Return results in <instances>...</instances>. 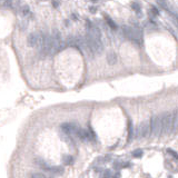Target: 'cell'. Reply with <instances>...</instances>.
<instances>
[{
    "mask_svg": "<svg viewBox=\"0 0 178 178\" xmlns=\"http://www.w3.org/2000/svg\"><path fill=\"white\" fill-rule=\"evenodd\" d=\"M122 31L124 35L127 37L129 40H131L136 44H141V30L138 26H134V27H129V26H124L122 27Z\"/></svg>",
    "mask_w": 178,
    "mask_h": 178,
    "instance_id": "cell-1",
    "label": "cell"
},
{
    "mask_svg": "<svg viewBox=\"0 0 178 178\" xmlns=\"http://www.w3.org/2000/svg\"><path fill=\"white\" fill-rule=\"evenodd\" d=\"M161 134L169 135L172 131V112H164L161 115Z\"/></svg>",
    "mask_w": 178,
    "mask_h": 178,
    "instance_id": "cell-2",
    "label": "cell"
},
{
    "mask_svg": "<svg viewBox=\"0 0 178 178\" xmlns=\"http://www.w3.org/2000/svg\"><path fill=\"white\" fill-rule=\"evenodd\" d=\"M51 39H52V51H51V55H56L60 51L64 46H65V42L62 41V38H61V35L58 30H54L52 33H51Z\"/></svg>",
    "mask_w": 178,
    "mask_h": 178,
    "instance_id": "cell-3",
    "label": "cell"
},
{
    "mask_svg": "<svg viewBox=\"0 0 178 178\" xmlns=\"http://www.w3.org/2000/svg\"><path fill=\"white\" fill-rule=\"evenodd\" d=\"M150 134L154 137H158L161 135V117L160 115H155L151 117L149 122Z\"/></svg>",
    "mask_w": 178,
    "mask_h": 178,
    "instance_id": "cell-4",
    "label": "cell"
},
{
    "mask_svg": "<svg viewBox=\"0 0 178 178\" xmlns=\"http://www.w3.org/2000/svg\"><path fill=\"white\" fill-rule=\"evenodd\" d=\"M61 133L65 134V135H68L70 137H76L78 130L80 129L79 125L77 124H73V122H65L61 125Z\"/></svg>",
    "mask_w": 178,
    "mask_h": 178,
    "instance_id": "cell-5",
    "label": "cell"
},
{
    "mask_svg": "<svg viewBox=\"0 0 178 178\" xmlns=\"http://www.w3.org/2000/svg\"><path fill=\"white\" fill-rule=\"evenodd\" d=\"M149 134H150V128H149V122L148 121H143L138 127H137V131H136L137 138H146V137H148Z\"/></svg>",
    "mask_w": 178,
    "mask_h": 178,
    "instance_id": "cell-6",
    "label": "cell"
},
{
    "mask_svg": "<svg viewBox=\"0 0 178 178\" xmlns=\"http://www.w3.org/2000/svg\"><path fill=\"white\" fill-rule=\"evenodd\" d=\"M40 38H41V33L33 32L30 33L28 36V46L29 47H38L39 42H40Z\"/></svg>",
    "mask_w": 178,
    "mask_h": 178,
    "instance_id": "cell-7",
    "label": "cell"
},
{
    "mask_svg": "<svg viewBox=\"0 0 178 178\" xmlns=\"http://www.w3.org/2000/svg\"><path fill=\"white\" fill-rule=\"evenodd\" d=\"M172 134L178 133V108L172 112Z\"/></svg>",
    "mask_w": 178,
    "mask_h": 178,
    "instance_id": "cell-8",
    "label": "cell"
},
{
    "mask_svg": "<svg viewBox=\"0 0 178 178\" xmlns=\"http://www.w3.org/2000/svg\"><path fill=\"white\" fill-rule=\"evenodd\" d=\"M107 62L109 65H115L117 62V55L114 51H109L107 54Z\"/></svg>",
    "mask_w": 178,
    "mask_h": 178,
    "instance_id": "cell-9",
    "label": "cell"
},
{
    "mask_svg": "<svg viewBox=\"0 0 178 178\" xmlns=\"http://www.w3.org/2000/svg\"><path fill=\"white\" fill-rule=\"evenodd\" d=\"M49 172L51 174H56V175H60L64 172V167L61 166H55V167H51L50 166L49 168Z\"/></svg>",
    "mask_w": 178,
    "mask_h": 178,
    "instance_id": "cell-10",
    "label": "cell"
},
{
    "mask_svg": "<svg viewBox=\"0 0 178 178\" xmlns=\"http://www.w3.org/2000/svg\"><path fill=\"white\" fill-rule=\"evenodd\" d=\"M36 164L38 165L40 168H42V169H46V170H49L50 166L46 162V161L44 160V159H40V158H38L37 160H36Z\"/></svg>",
    "mask_w": 178,
    "mask_h": 178,
    "instance_id": "cell-11",
    "label": "cell"
},
{
    "mask_svg": "<svg viewBox=\"0 0 178 178\" xmlns=\"http://www.w3.org/2000/svg\"><path fill=\"white\" fill-rule=\"evenodd\" d=\"M105 20L106 22L108 23V26L111 28V29H114V30H116L117 29V25H116V22L114 21L112 19H111L110 17L108 16V15H105Z\"/></svg>",
    "mask_w": 178,
    "mask_h": 178,
    "instance_id": "cell-12",
    "label": "cell"
},
{
    "mask_svg": "<svg viewBox=\"0 0 178 178\" xmlns=\"http://www.w3.org/2000/svg\"><path fill=\"white\" fill-rule=\"evenodd\" d=\"M62 160H64V162H65L66 165H71L72 162H73V158H72V156L70 155H65L62 157Z\"/></svg>",
    "mask_w": 178,
    "mask_h": 178,
    "instance_id": "cell-13",
    "label": "cell"
},
{
    "mask_svg": "<svg viewBox=\"0 0 178 178\" xmlns=\"http://www.w3.org/2000/svg\"><path fill=\"white\" fill-rule=\"evenodd\" d=\"M21 13H22V16H25V17L30 16V9H29V7H28V6H23V7H22Z\"/></svg>",
    "mask_w": 178,
    "mask_h": 178,
    "instance_id": "cell-14",
    "label": "cell"
},
{
    "mask_svg": "<svg viewBox=\"0 0 178 178\" xmlns=\"http://www.w3.org/2000/svg\"><path fill=\"white\" fill-rule=\"evenodd\" d=\"M128 133H129V136H128V140H130V139L133 138V135H134L133 124H131V121H129V124H128Z\"/></svg>",
    "mask_w": 178,
    "mask_h": 178,
    "instance_id": "cell-15",
    "label": "cell"
},
{
    "mask_svg": "<svg viewBox=\"0 0 178 178\" xmlns=\"http://www.w3.org/2000/svg\"><path fill=\"white\" fill-rule=\"evenodd\" d=\"M30 178H47V176L42 172H33V174H31Z\"/></svg>",
    "mask_w": 178,
    "mask_h": 178,
    "instance_id": "cell-16",
    "label": "cell"
},
{
    "mask_svg": "<svg viewBox=\"0 0 178 178\" xmlns=\"http://www.w3.org/2000/svg\"><path fill=\"white\" fill-rule=\"evenodd\" d=\"M143 153H144V151L141 149H136L133 151V156L135 158H140V157L143 156Z\"/></svg>",
    "mask_w": 178,
    "mask_h": 178,
    "instance_id": "cell-17",
    "label": "cell"
},
{
    "mask_svg": "<svg viewBox=\"0 0 178 178\" xmlns=\"http://www.w3.org/2000/svg\"><path fill=\"white\" fill-rule=\"evenodd\" d=\"M131 8H133V10H135L137 13L140 12V6H139L137 2H133V4H131Z\"/></svg>",
    "mask_w": 178,
    "mask_h": 178,
    "instance_id": "cell-18",
    "label": "cell"
},
{
    "mask_svg": "<svg viewBox=\"0 0 178 178\" xmlns=\"http://www.w3.org/2000/svg\"><path fill=\"white\" fill-rule=\"evenodd\" d=\"M102 178H111V172H110V170L106 169L105 172H102Z\"/></svg>",
    "mask_w": 178,
    "mask_h": 178,
    "instance_id": "cell-19",
    "label": "cell"
},
{
    "mask_svg": "<svg viewBox=\"0 0 178 178\" xmlns=\"http://www.w3.org/2000/svg\"><path fill=\"white\" fill-rule=\"evenodd\" d=\"M150 11H151V13H153V16H158L159 15V12H158V10H157V8L156 7H153L151 9H150Z\"/></svg>",
    "mask_w": 178,
    "mask_h": 178,
    "instance_id": "cell-20",
    "label": "cell"
},
{
    "mask_svg": "<svg viewBox=\"0 0 178 178\" xmlns=\"http://www.w3.org/2000/svg\"><path fill=\"white\" fill-rule=\"evenodd\" d=\"M168 153H169V154H170V155H172V156H174V157H175V158H176V159H177V160H178V155H177V154H176V153H175V151H174V150H172V149H168Z\"/></svg>",
    "mask_w": 178,
    "mask_h": 178,
    "instance_id": "cell-21",
    "label": "cell"
},
{
    "mask_svg": "<svg viewBox=\"0 0 178 178\" xmlns=\"http://www.w3.org/2000/svg\"><path fill=\"white\" fill-rule=\"evenodd\" d=\"M89 10H90V12H93V13H94V12L97 11V8H96V7H90V8H89Z\"/></svg>",
    "mask_w": 178,
    "mask_h": 178,
    "instance_id": "cell-22",
    "label": "cell"
},
{
    "mask_svg": "<svg viewBox=\"0 0 178 178\" xmlns=\"http://www.w3.org/2000/svg\"><path fill=\"white\" fill-rule=\"evenodd\" d=\"M52 5H54V7H55V8H57V7L59 6V4H58V1H56V0H54V1H52Z\"/></svg>",
    "mask_w": 178,
    "mask_h": 178,
    "instance_id": "cell-23",
    "label": "cell"
},
{
    "mask_svg": "<svg viewBox=\"0 0 178 178\" xmlns=\"http://www.w3.org/2000/svg\"><path fill=\"white\" fill-rule=\"evenodd\" d=\"M72 19H73V20H77V16H76V15H72Z\"/></svg>",
    "mask_w": 178,
    "mask_h": 178,
    "instance_id": "cell-24",
    "label": "cell"
}]
</instances>
